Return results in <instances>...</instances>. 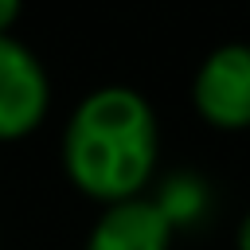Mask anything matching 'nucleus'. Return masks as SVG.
I'll return each instance as SVG.
<instances>
[{"mask_svg":"<svg viewBox=\"0 0 250 250\" xmlns=\"http://www.w3.org/2000/svg\"><path fill=\"white\" fill-rule=\"evenodd\" d=\"M156 207L164 211V219H168L172 230H176L180 223H191V219L203 215L207 191H203V184H199L195 176H172V180L164 184V191L156 195Z\"/></svg>","mask_w":250,"mask_h":250,"instance_id":"5","label":"nucleus"},{"mask_svg":"<svg viewBox=\"0 0 250 250\" xmlns=\"http://www.w3.org/2000/svg\"><path fill=\"white\" fill-rule=\"evenodd\" d=\"M16 16H20V4L16 0H0V35H8V27H12Z\"/></svg>","mask_w":250,"mask_h":250,"instance_id":"6","label":"nucleus"},{"mask_svg":"<svg viewBox=\"0 0 250 250\" xmlns=\"http://www.w3.org/2000/svg\"><path fill=\"white\" fill-rule=\"evenodd\" d=\"M238 250H250V215H246L242 227H238Z\"/></svg>","mask_w":250,"mask_h":250,"instance_id":"7","label":"nucleus"},{"mask_svg":"<svg viewBox=\"0 0 250 250\" xmlns=\"http://www.w3.org/2000/svg\"><path fill=\"white\" fill-rule=\"evenodd\" d=\"M172 223L156 207V199H125L113 203L90 230L86 250H168Z\"/></svg>","mask_w":250,"mask_h":250,"instance_id":"4","label":"nucleus"},{"mask_svg":"<svg viewBox=\"0 0 250 250\" xmlns=\"http://www.w3.org/2000/svg\"><path fill=\"white\" fill-rule=\"evenodd\" d=\"M195 109L219 129L250 125V47L227 43L215 47L195 74Z\"/></svg>","mask_w":250,"mask_h":250,"instance_id":"2","label":"nucleus"},{"mask_svg":"<svg viewBox=\"0 0 250 250\" xmlns=\"http://www.w3.org/2000/svg\"><path fill=\"white\" fill-rule=\"evenodd\" d=\"M62 164L90 199L125 203L156 164V113L129 86H102L78 102L62 133Z\"/></svg>","mask_w":250,"mask_h":250,"instance_id":"1","label":"nucleus"},{"mask_svg":"<svg viewBox=\"0 0 250 250\" xmlns=\"http://www.w3.org/2000/svg\"><path fill=\"white\" fill-rule=\"evenodd\" d=\"M47 113V74L12 35H0V141L31 133Z\"/></svg>","mask_w":250,"mask_h":250,"instance_id":"3","label":"nucleus"}]
</instances>
